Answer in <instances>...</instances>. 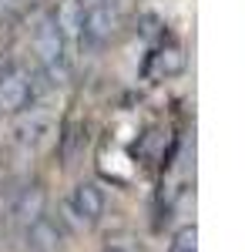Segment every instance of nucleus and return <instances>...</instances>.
<instances>
[{"instance_id":"f257e3e1","label":"nucleus","mask_w":245,"mask_h":252,"mask_svg":"<svg viewBox=\"0 0 245 252\" xmlns=\"http://www.w3.org/2000/svg\"><path fill=\"white\" fill-rule=\"evenodd\" d=\"M118 31V14L108 0H91V7H84V20H81V40H88L91 47L108 44Z\"/></svg>"},{"instance_id":"f03ea898","label":"nucleus","mask_w":245,"mask_h":252,"mask_svg":"<svg viewBox=\"0 0 245 252\" xmlns=\"http://www.w3.org/2000/svg\"><path fill=\"white\" fill-rule=\"evenodd\" d=\"M31 97H34V84L20 67L0 74V115H20L31 104Z\"/></svg>"},{"instance_id":"7ed1b4c3","label":"nucleus","mask_w":245,"mask_h":252,"mask_svg":"<svg viewBox=\"0 0 245 252\" xmlns=\"http://www.w3.org/2000/svg\"><path fill=\"white\" fill-rule=\"evenodd\" d=\"M34 51H37L44 71H47L51 78H57L61 67H64V37L57 34V27H54L51 17L37 24V31H34Z\"/></svg>"},{"instance_id":"20e7f679","label":"nucleus","mask_w":245,"mask_h":252,"mask_svg":"<svg viewBox=\"0 0 245 252\" xmlns=\"http://www.w3.org/2000/svg\"><path fill=\"white\" fill-rule=\"evenodd\" d=\"M67 205H71V212L81 225H97L101 215H104V192H101L97 182H81V185H74Z\"/></svg>"},{"instance_id":"39448f33","label":"nucleus","mask_w":245,"mask_h":252,"mask_svg":"<svg viewBox=\"0 0 245 252\" xmlns=\"http://www.w3.org/2000/svg\"><path fill=\"white\" fill-rule=\"evenodd\" d=\"M185 67H188V58H185V51L178 47V44H161L154 54H151V64H148V74L151 78H178V74H185Z\"/></svg>"},{"instance_id":"423d86ee","label":"nucleus","mask_w":245,"mask_h":252,"mask_svg":"<svg viewBox=\"0 0 245 252\" xmlns=\"http://www.w3.org/2000/svg\"><path fill=\"white\" fill-rule=\"evenodd\" d=\"M51 20H54L57 34L64 37V44H67V40H81V20H84V3H81V0H61Z\"/></svg>"},{"instance_id":"0eeeda50","label":"nucleus","mask_w":245,"mask_h":252,"mask_svg":"<svg viewBox=\"0 0 245 252\" xmlns=\"http://www.w3.org/2000/svg\"><path fill=\"white\" fill-rule=\"evenodd\" d=\"M27 246H31V252H57L61 249V229L47 215H40L37 222L27 225Z\"/></svg>"},{"instance_id":"6e6552de","label":"nucleus","mask_w":245,"mask_h":252,"mask_svg":"<svg viewBox=\"0 0 245 252\" xmlns=\"http://www.w3.org/2000/svg\"><path fill=\"white\" fill-rule=\"evenodd\" d=\"M44 205H47V195L40 185H31V189H24L17 195V202H14V215H17L20 225H31V222H37L40 215H44Z\"/></svg>"},{"instance_id":"1a4fd4ad","label":"nucleus","mask_w":245,"mask_h":252,"mask_svg":"<svg viewBox=\"0 0 245 252\" xmlns=\"http://www.w3.org/2000/svg\"><path fill=\"white\" fill-rule=\"evenodd\" d=\"M168 252H198V229L195 225H182L175 232V239H171Z\"/></svg>"},{"instance_id":"9d476101","label":"nucleus","mask_w":245,"mask_h":252,"mask_svg":"<svg viewBox=\"0 0 245 252\" xmlns=\"http://www.w3.org/2000/svg\"><path fill=\"white\" fill-rule=\"evenodd\" d=\"M104 252H124V249H104Z\"/></svg>"}]
</instances>
